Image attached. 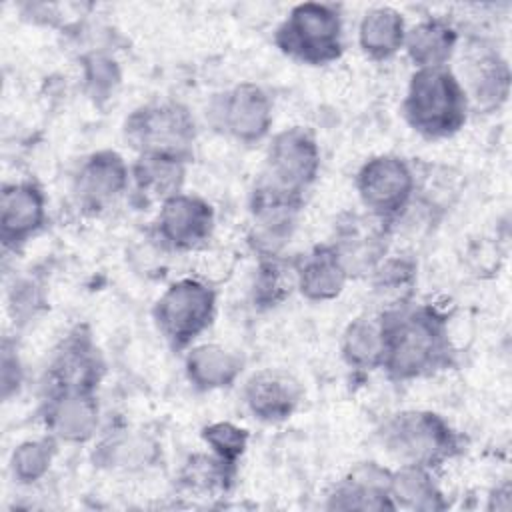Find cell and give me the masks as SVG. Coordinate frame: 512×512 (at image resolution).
<instances>
[{
    "label": "cell",
    "instance_id": "obj_1",
    "mask_svg": "<svg viewBox=\"0 0 512 512\" xmlns=\"http://www.w3.org/2000/svg\"><path fill=\"white\" fill-rule=\"evenodd\" d=\"M382 370L394 382H410L448 368L454 348L448 318L432 304L406 302L382 310Z\"/></svg>",
    "mask_w": 512,
    "mask_h": 512
},
{
    "label": "cell",
    "instance_id": "obj_2",
    "mask_svg": "<svg viewBox=\"0 0 512 512\" xmlns=\"http://www.w3.org/2000/svg\"><path fill=\"white\" fill-rule=\"evenodd\" d=\"M468 112L466 92L452 68L438 66L412 72L402 114L414 132L428 140L454 136L464 128Z\"/></svg>",
    "mask_w": 512,
    "mask_h": 512
},
{
    "label": "cell",
    "instance_id": "obj_3",
    "mask_svg": "<svg viewBox=\"0 0 512 512\" xmlns=\"http://www.w3.org/2000/svg\"><path fill=\"white\" fill-rule=\"evenodd\" d=\"M384 450L400 466L436 470L462 452V436L432 410H402L392 414L382 430Z\"/></svg>",
    "mask_w": 512,
    "mask_h": 512
},
{
    "label": "cell",
    "instance_id": "obj_4",
    "mask_svg": "<svg viewBox=\"0 0 512 512\" xmlns=\"http://www.w3.org/2000/svg\"><path fill=\"white\" fill-rule=\"evenodd\" d=\"M276 48L294 62L326 66L344 54V24L336 6L296 4L274 32Z\"/></svg>",
    "mask_w": 512,
    "mask_h": 512
},
{
    "label": "cell",
    "instance_id": "obj_5",
    "mask_svg": "<svg viewBox=\"0 0 512 512\" xmlns=\"http://www.w3.org/2000/svg\"><path fill=\"white\" fill-rule=\"evenodd\" d=\"M122 132L136 156H170L184 162L194 156L196 122L192 112L176 100H154L134 108Z\"/></svg>",
    "mask_w": 512,
    "mask_h": 512
},
{
    "label": "cell",
    "instance_id": "obj_6",
    "mask_svg": "<svg viewBox=\"0 0 512 512\" xmlns=\"http://www.w3.org/2000/svg\"><path fill=\"white\" fill-rule=\"evenodd\" d=\"M218 310L216 288L202 278H180L168 284L152 306V320L166 344L180 352L212 326Z\"/></svg>",
    "mask_w": 512,
    "mask_h": 512
},
{
    "label": "cell",
    "instance_id": "obj_7",
    "mask_svg": "<svg viewBox=\"0 0 512 512\" xmlns=\"http://www.w3.org/2000/svg\"><path fill=\"white\" fill-rule=\"evenodd\" d=\"M356 192L368 214L396 224L414 204L416 170L396 154L372 156L356 172Z\"/></svg>",
    "mask_w": 512,
    "mask_h": 512
},
{
    "label": "cell",
    "instance_id": "obj_8",
    "mask_svg": "<svg viewBox=\"0 0 512 512\" xmlns=\"http://www.w3.org/2000/svg\"><path fill=\"white\" fill-rule=\"evenodd\" d=\"M304 206V196L260 178L250 192L248 242L258 256L280 254L290 242Z\"/></svg>",
    "mask_w": 512,
    "mask_h": 512
},
{
    "label": "cell",
    "instance_id": "obj_9",
    "mask_svg": "<svg viewBox=\"0 0 512 512\" xmlns=\"http://www.w3.org/2000/svg\"><path fill=\"white\" fill-rule=\"evenodd\" d=\"M214 226L216 212L206 198L178 192L158 206L150 236L162 252H194L208 244Z\"/></svg>",
    "mask_w": 512,
    "mask_h": 512
},
{
    "label": "cell",
    "instance_id": "obj_10",
    "mask_svg": "<svg viewBox=\"0 0 512 512\" xmlns=\"http://www.w3.org/2000/svg\"><path fill=\"white\" fill-rule=\"evenodd\" d=\"M206 116L222 134L242 144H256L270 134L274 106L262 86L240 82L216 94L206 108Z\"/></svg>",
    "mask_w": 512,
    "mask_h": 512
},
{
    "label": "cell",
    "instance_id": "obj_11",
    "mask_svg": "<svg viewBox=\"0 0 512 512\" xmlns=\"http://www.w3.org/2000/svg\"><path fill=\"white\" fill-rule=\"evenodd\" d=\"M394 224L364 212H346L334 224L332 248L350 278H368L388 256Z\"/></svg>",
    "mask_w": 512,
    "mask_h": 512
},
{
    "label": "cell",
    "instance_id": "obj_12",
    "mask_svg": "<svg viewBox=\"0 0 512 512\" xmlns=\"http://www.w3.org/2000/svg\"><path fill=\"white\" fill-rule=\"evenodd\" d=\"M320 166L322 152L314 134L304 126H290L272 136L262 178L288 192L304 196L316 182Z\"/></svg>",
    "mask_w": 512,
    "mask_h": 512
},
{
    "label": "cell",
    "instance_id": "obj_13",
    "mask_svg": "<svg viewBox=\"0 0 512 512\" xmlns=\"http://www.w3.org/2000/svg\"><path fill=\"white\" fill-rule=\"evenodd\" d=\"M70 190L80 212L98 216L130 192V164L116 150H96L80 162Z\"/></svg>",
    "mask_w": 512,
    "mask_h": 512
},
{
    "label": "cell",
    "instance_id": "obj_14",
    "mask_svg": "<svg viewBox=\"0 0 512 512\" xmlns=\"http://www.w3.org/2000/svg\"><path fill=\"white\" fill-rule=\"evenodd\" d=\"M106 364L86 326H76L56 346L46 368L48 392H96Z\"/></svg>",
    "mask_w": 512,
    "mask_h": 512
},
{
    "label": "cell",
    "instance_id": "obj_15",
    "mask_svg": "<svg viewBox=\"0 0 512 512\" xmlns=\"http://www.w3.org/2000/svg\"><path fill=\"white\" fill-rule=\"evenodd\" d=\"M470 108L478 112L498 110L510 94V68L506 58L484 40H470L462 56L458 76Z\"/></svg>",
    "mask_w": 512,
    "mask_h": 512
},
{
    "label": "cell",
    "instance_id": "obj_16",
    "mask_svg": "<svg viewBox=\"0 0 512 512\" xmlns=\"http://www.w3.org/2000/svg\"><path fill=\"white\" fill-rule=\"evenodd\" d=\"M46 224V194L32 180L6 182L0 192V240L18 250Z\"/></svg>",
    "mask_w": 512,
    "mask_h": 512
},
{
    "label": "cell",
    "instance_id": "obj_17",
    "mask_svg": "<svg viewBox=\"0 0 512 512\" xmlns=\"http://www.w3.org/2000/svg\"><path fill=\"white\" fill-rule=\"evenodd\" d=\"M42 422L58 442L86 444L100 426L96 392H48L42 404Z\"/></svg>",
    "mask_w": 512,
    "mask_h": 512
},
{
    "label": "cell",
    "instance_id": "obj_18",
    "mask_svg": "<svg viewBox=\"0 0 512 512\" xmlns=\"http://www.w3.org/2000/svg\"><path fill=\"white\" fill-rule=\"evenodd\" d=\"M246 410L264 424L288 420L302 400L300 382L280 368H262L254 372L242 388Z\"/></svg>",
    "mask_w": 512,
    "mask_h": 512
},
{
    "label": "cell",
    "instance_id": "obj_19",
    "mask_svg": "<svg viewBox=\"0 0 512 512\" xmlns=\"http://www.w3.org/2000/svg\"><path fill=\"white\" fill-rule=\"evenodd\" d=\"M392 470L378 462L356 464L328 494L330 510H394L390 500Z\"/></svg>",
    "mask_w": 512,
    "mask_h": 512
},
{
    "label": "cell",
    "instance_id": "obj_20",
    "mask_svg": "<svg viewBox=\"0 0 512 512\" xmlns=\"http://www.w3.org/2000/svg\"><path fill=\"white\" fill-rule=\"evenodd\" d=\"M186 164L180 158L140 154L130 164V198L136 206H160L182 192Z\"/></svg>",
    "mask_w": 512,
    "mask_h": 512
},
{
    "label": "cell",
    "instance_id": "obj_21",
    "mask_svg": "<svg viewBox=\"0 0 512 512\" xmlns=\"http://www.w3.org/2000/svg\"><path fill=\"white\" fill-rule=\"evenodd\" d=\"M296 292L310 302H330L338 298L350 280L344 264L330 242L318 244L294 258Z\"/></svg>",
    "mask_w": 512,
    "mask_h": 512
},
{
    "label": "cell",
    "instance_id": "obj_22",
    "mask_svg": "<svg viewBox=\"0 0 512 512\" xmlns=\"http://www.w3.org/2000/svg\"><path fill=\"white\" fill-rule=\"evenodd\" d=\"M244 360L230 348L204 342L190 346L184 356V374L198 392H214L230 388L242 374Z\"/></svg>",
    "mask_w": 512,
    "mask_h": 512
},
{
    "label": "cell",
    "instance_id": "obj_23",
    "mask_svg": "<svg viewBox=\"0 0 512 512\" xmlns=\"http://www.w3.org/2000/svg\"><path fill=\"white\" fill-rule=\"evenodd\" d=\"M160 458V444L142 430H112L96 444L92 460L108 470H144Z\"/></svg>",
    "mask_w": 512,
    "mask_h": 512
},
{
    "label": "cell",
    "instance_id": "obj_24",
    "mask_svg": "<svg viewBox=\"0 0 512 512\" xmlns=\"http://www.w3.org/2000/svg\"><path fill=\"white\" fill-rule=\"evenodd\" d=\"M460 42L458 28L444 16H430L406 30L404 48L410 62L418 68L448 66Z\"/></svg>",
    "mask_w": 512,
    "mask_h": 512
},
{
    "label": "cell",
    "instance_id": "obj_25",
    "mask_svg": "<svg viewBox=\"0 0 512 512\" xmlns=\"http://www.w3.org/2000/svg\"><path fill=\"white\" fill-rule=\"evenodd\" d=\"M238 464L226 462L214 452H194L190 454L178 470V488L198 500L222 498L236 482Z\"/></svg>",
    "mask_w": 512,
    "mask_h": 512
},
{
    "label": "cell",
    "instance_id": "obj_26",
    "mask_svg": "<svg viewBox=\"0 0 512 512\" xmlns=\"http://www.w3.org/2000/svg\"><path fill=\"white\" fill-rule=\"evenodd\" d=\"M404 16L390 6L370 8L358 24V46L374 62H384L404 48Z\"/></svg>",
    "mask_w": 512,
    "mask_h": 512
},
{
    "label": "cell",
    "instance_id": "obj_27",
    "mask_svg": "<svg viewBox=\"0 0 512 512\" xmlns=\"http://www.w3.org/2000/svg\"><path fill=\"white\" fill-rule=\"evenodd\" d=\"M344 364L354 372H372L382 368L384 330L380 316H358L348 322L340 338Z\"/></svg>",
    "mask_w": 512,
    "mask_h": 512
},
{
    "label": "cell",
    "instance_id": "obj_28",
    "mask_svg": "<svg viewBox=\"0 0 512 512\" xmlns=\"http://www.w3.org/2000/svg\"><path fill=\"white\" fill-rule=\"evenodd\" d=\"M390 500L396 508L404 510H444L448 502L444 500V492L434 480V470L420 466H400L392 470L390 478Z\"/></svg>",
    "mask_w": 512,
    "mask_h": 512
},
{
    "label": "cell",
    "instance_id": "obj_29",
    "mask_svg": "<svg viewBox=\"0 0 512 512\" xmlns=\"http://www.w3.org/2000/svg\"><path fill=\"white\" fill-rule=\"evenodd\" d=\"M296 292L294 258L282 254L258 256V268L252 280V304L258 310L280 306Z\"/></svg>",
    "mask_w": 512,
    "mask_h": 512
},
{
    "label": "cell",
    "instance_id": "obj_30",
    "mask_svg": "<svg viewBox=\"0 0 512 512\" xmlns=\"http://www.w3.org/2000/svg\"><path fill=\"white\" fill-rule=\"evenodd\" d=\"M374 288V294L382 302V310L412 302L418 264L410 254H388L368 276Z\"/></svg>",
    "mask_w": 512,
    "mask_h": 512
},
{
    "label": "cell",
    "instance_id": "obj_31",
    "mask_svg": "<svg viewBox=\"0 0 512 512\" xmlns=\"http://www.w3.org/2000/svg\"><path fill=\"white\" fill-rule=\"evenodd\" d=\"M56 452L58 440L50 434L20 442L10 456V474L14 482L22 486H32L40 482L50 472Z\"/></svg>",
    "mask_w": 512,
    "mask_h": 512
},
{
    "label": "cell",
    "instance_id": "obj_32",
    "mask_svg": "<svg viewBox=\"0 0 512 512\" xmlns=\"http://www.w3.org/2000/svg\"><path fill=\"white\" fill-rule=\"evenodd\" d=\"M84 86L94 102L108 100L120 86L122 74L118 62L106 52H90L82 56Z\"/></svg>",
    "mask_w": 512,
    "mask_h": 512
},
{
    "label": "cell",
    "instance_id": "obj_33",
    "mask_svg": "<svg viewBox=\"0 0 512 512\" xmlns=\"http://www.w3.org/2000/svg\"><path fill=\"white\" fill-rule=\"evenodd\" d=\"M200 436L210 452L232 464L240 462L250 442V432L232 422H212L202 428Z\"/></svg>",
    "mask_w": 512,
    "mask_h": 512
},
{
    "label": "cell",
    "instance_id": "obj_34",
    "mask_svg": "<svg viewBox=\"0 0 512 512\" xmlns=\"http://www.w3.org/2000/svg\"><path fill=\"white\" fill-rule=\"evenodd\" d=\"M42 290L32 278H18L8 294V308L14 316V322H26L42 306Z\"/></svg>",
    "mask_w": 512,
    "mask_h": 512
},
{
    "label": "cell",
    "instance_id": "obj_35",
    "mask_svg": "<svg viewBox=\"0 0 512 512\" xmlns=\"http://www.w3.org/2000/svg\"><path fill=\"white\" fill-rule=\"evenodd\" d=\"M24 370L18 358L16 344L10 340L2 342V398L8 400L12 394H16L22 386Z\"/></svg>",
    "mask_w": 512,
    "mask_h": 512
}]
</instances>
